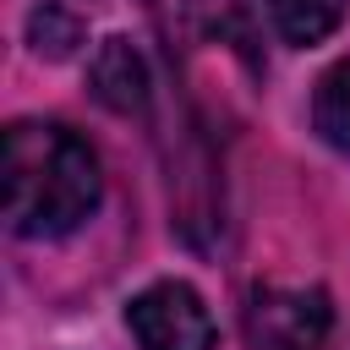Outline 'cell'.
I'll use <instances>...</instances> for the list:
<instances>
[{"instance_id": "1", "label": "cell", "mask_w": 350, "mask_h": 350, "mask_svg": "<svg viewBox=\"0 0 350 350\" xmlns=\"http://www.w3.org/2000/svg\"><path fill=\"white\" fill-rule=\"evenodd\" d=\"M5 224L22 241H60L98 213L104 170L82 131L66 120H11L0 142Z\"/></svg>"}, {"instance_id": "2", "label": "cell", "mask_w": 350, "mask_h": 350, "mask_svg": "<svg viewBox=\"0 0 350 350\" xmlns=\"http://www.w3.org/2000/svg\"><path fill=\"white\" fill-rule=\"evenodd\" d=\"M334 328V301L317 284H257L246 301L252 350H323Z\"/></svg>"}, {"instance_id": "3", "label": "cell", "mask_w": 350, "mask_h": 350, "mask_svg": "<svg viewBox=\"0 0 350 350\" xmlns=\"http://www.w3.org/2000/svg\"><path fill=\"white\" fill-rule=\"evenodd\" d=\"M126 328L137 350H213L219 345L213 312L186 279H159L137 290L126 306Z\"/></svg>"}, {"instance_id": "4", "label": "cell", "mask_w": 350, "mask_h": 350, "mask_svg": "<svg viewBox=\"0 0 350 350\" xmlns=\"http://www.w3.org/2000/svg\"><path fill=\"white\" fill-rule=\"evenodd\" d=\"M88 88L104 109L115 115H148V98H153V82H148V60L131 38H104L88 60Z\"/></svg>"}, {"instance_id": "5", "label": "cell", "mask_w": 350, "mask_h": 350, "mask_svg": "<svg viewBox=\"0 0 350 350\" xmlns=\"http://www.w3.org/2000/svg\"><path fill=\"white\" fill-rule=\"evenodd\" d=\"M186 22L241 66L262 71V0H186Z\"/></svg>"}, {"instance_id": "6", "label": "cell", "mask_w": 350, "mask_h": 350, "mask_svg": "<svg viewBox=\"0 0 350 350\" xmlns=\"http://www.w3.org/2000/svg\"><path fill=\"white\" fill-rule=\"evenodd\" d=\"M345 11H350V0H268L273 33H279L284 44H295V49H312V44H323L328 33H339Z\"/></svg>"}, {"instance_id": "7", "label": "cell", "mask_w": 350, "mask_h": 350, "mask_svg": "<svg viewBox=\"0 0 350 350\" xmlns=\"http://www.w3.org/2000/svg\"><path fill=\"white\" fill-rule=\"evenodd\" d=\"M312 131L350 159V60L328 66L317 77V93H312Z\"/></svg>"}, {"instance_id": "8", "label": "cell", "mask_w": 350, "mask_h": 350, "mask_svg": "<svg viewBox=\"0 0 350 350\" xmlns=\"http://www.w3.org/2000/svg\"><path fill=\"white\" fill-rule=\"evenodd\" d=\"M27 44H33V55H44V60H66V55L82 44V16L66 11V5H38V11L27 16Z\"/></svg>"}]
</instances>
